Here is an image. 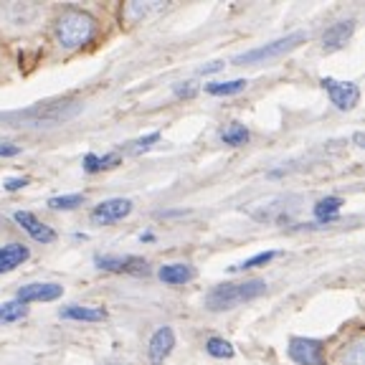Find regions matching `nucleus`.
<instances>
[{
  "label": "nucleus",
  "mask_w": 365,
  "mask_h": 365,
  "mask_svg": "<svg viewBox=\"0 0 365 365\" xmlns=\"http://www.w3.org/2000/svg\"><path fill=\"white\" fill-rule=\"evenodd\" d=\"M79 112H81V102L56 99V102H41L29 109H18V112H3L0 120L11 122L16 127H56L68 120H74Z\"/></svg>",
  "instance_id": "1"
},
{
  "label": "nucleus",
  "mask_w": 365,
  "mask_h": 365,
  "mask_svg": "<svg viewBox=\"0 0 365 365\" xmlns=\"http://www.w3.org/2000/svg\"><path fill=\"white\" fill-rule=\"evenodd\" d=\"M267 284L262 279H249V282H231V284H218L216 289L208 292L205 297V307L213 312H223V309H234L244 302H251L257 297L264 294Z\"/></svg>",
  "instance_id": "2"
},
{
  "label": "nucleus",
  "mask_w": 365,
  "mask_h": 365,
  "mask_svg": "<svg viewBox=\"0 0 365 365\" xmlns=\"http://www.w3.org/2000/svg\"><path fill=\"white\" fill-rule=\"evenodd\" d=\"M97 34L94 18L81 11H66L56 21V38L63 48H81Z\"/></svg>",
  "instance_id": "3"
},
{
  "label": "nucleus",
  "mask_w": 365,
  "mask_h": 365,
  "mask_svg": "<svg viewBox=\"0 0 365 365\" xmlns=\"http://www.w3.org/2000/svg\"><path fill=\"white\" fill-rule=\"evenodd\" d=\"M307 41V34H289L284 38H277L272 43H264L259 48H251V51L241 53V56L234 58V63L244 66V63H262V61H269V58H279L284 53H289L292 48H297L299 43Z\"/></svg>",
  "instance_id": "4"
},
{
  "label": "nucleus",
  "mask_w": 365,
  "mask_h": 365,
  "mask_svg": "<svg viewBox=\"0 0 365 365\" xmlns=\"http://www.w3.org/2000/svg\"><path fill=\"white\" fill-rule=\"evenodd\" d=\"M289 358L297 365H322L325 363V348L322 342L312 340V337H292L289 348H287Z\"/></svg>",
  "instance_id": "5"
},
{
  "label": "nucleus",
  "mask_w": 365,
  "mask_h": 365,
  "mask_svg": "<svg viewBox=\"0 0 365 365\" xmlns=\"http://www.w3.org/2000/svg\"><path fill=\"white\" fill-rule=\"evenodd\" d=\"M322 89L330 94L332 104H335L337 109H355L360 102V89L358 84H353V81H337V79H330V76H322Z\"/></svg>",
  "instance_id": "6"
},
{
  "label": "nucleus",
  "mask_w": 365,
  "mask_h": 365,
  "mask_svg": "<svg viewBox=\"0 0 365 365\" xmlns=\"http://www.w3.org/2000/svg\"><path fill=\"white\" fill-rule=\"evenodd\" d=\"M132 213V200L130 198H109L102 200V203L91 211V221L94 223H114V221H122Z\"/></svg>",
  "instance_id": "7"
},
{
  "label": "nucleus",
  "mask_w": 365,
  "mask_h": 365,
  "mask_svg": "<svg viewBox=\"0 0 365 365\" xmlns=\"http://www.w3.org/2000/svg\"><path fill=\"white\" fill-rule=\"evenodd\" d=\"M94 262H97V267L104 269V272L135 274V277H140V274H150L148 262L140 259V257H97Z\"/></svg>",
  "instance_id": "8"
},
{
  "label": "nucleus",
  "mask_w": 365,
  "mask_h": 365,
  "mask_svg": "<svg viewBox=\"0 0 365 365\" xmlns=\"http://www.w3.org/2000/svg\"><path fill=\"white\" fill-rule=\"evenodd\" d=\"M63 294V287L61 284H51V282H41V284H26L18 289L16 299L23 304L29 302H53L58 297Z\"/></svg>",
  "instance_id": "9"
},
{
  "label": "nucleus",
  "mask_w": 365,
  "mask_h": 365,
  "mask_svg": "<svg viewBox=\"0 0 365 365\" xmlns=\"http://www.w3.org/2000/svg\"><path fill=\"white\" fill-rule=\"evenodd\" d=\"M353 34H355V21H353V18L332 23L330 29L322 34V48H325V51H337V48H342V46L353 38Z\"/></svg>",
  "instance_id": "10"
},
{
  "label": "nucleus",
  "mask_w": 365,
  "mask_h": 365,
  "mask_svg": "<svg viewBox=\"0 0 365 365\" xmlns=\"http://www.w3.org/2000/svg\"><path fill=\"white\" fill-rule=\"evenodd\" d=\"M173 348H175V332H173V327H160L153 335V340H150V360L155 365H163L168 355L173 353Z\"/></svg>",
  "instance_id": "11"
},
{
  "label": "nucleus",
  "mask_w": 365,
  "mask_h": 365,
  "mask_svg": "<svg viewBox=\"0 0 365 365\" xmlns=\"http://www.w3.org/2000/svg\"><path fill=\"white\" fill-rule=\"evenodd\" d=\"M16 223H21L23 231H26V234H29L34 241H41V244H51V241L56 239L53 228L46 226V223H41L38 218H36L34 213H29V211H18L16 213Z\"/></svg>",
  "instance_id": "12"
},
{
  "label": "nucleus",
  "mask_w": 365,
  "mask_h": 365,
  "mask_svg": "<svg viewBox=\"0 0 365 365\" xmlns=\"http://www.w3.org/2000/svg\"><path fill=\"white\" fill-rule=\"evenodd\" d=\"M29 257H31L29 246H23V244H6V246H0V274L13 272V269L21 267V264L26 262Z\"/></svg>",
  "instance_id": "13"
},
{
  "label": "nucleus",
  "mask_w": 365,
  "mask_h": 365,
  "mask_svg": "<svg viewBox=\"0 0 365 365\" xmlns=\"http://www.w3.org/2000/svg\"><path fill=\"white\" fill-rule=\"evenodd\" d=\"M61 319H79V322H102L107 317V309L102 307H79V304H68L63 307Z\"/></svg>",
  "instance_id": "14"
},
{
  "label": "nucleus",
  "mask_w": 365,
  "mask_h": 365,
  "mask_svg": "<svg viewBox=\"0 0 365 365\" xmlns=\"http://www.w3.org/2000/svg\"><path fill=\"white\" fill-rule=\"evenodd\" d=\"M158 277L165 282V284H185V282L193 279L195 272L188 264H165V267L158 272Z\"/></svg>",
  "instance_id": "15"
},
{
  "label": "nucleus",
  "mask_w": 365,
  "mask_h": 365,
  "mask_svg": "<svg viewBox=\"0 0 365 365\" xmlns=\"http://www.w3.org/2000/svg\"><path fill=\"white\" fill-rule=\"evenodd\" d=\"M342 208V200L335 198V195H330V198H322L317 205H314V218H317L319 223H330L337 218V213H340Z\"/></svg>",
  "instance_id": "16"
},
{
  "label": "nucleus",
  "mask_w": 365,
  "mask_h": 365,
  "mask_svg": "<svg viewBox=\"0 0 365 365\" xmlns=\"http://www.w3.org/2000/svg\"><path fill=\"white\" fill-rule=\"evenodd\" d=\"M246 84H249L246 79L211 81V84H205V91H208V94H213V97H231V94H239V91H244Z\"/></svg>",
  "instance_id": "17"
},
{
  "label": "nucleus",
  "mask_w": 365,
  "mask_h": 365,
  "mask_svg": "<svg viewBox=\"0 0 365 365\" xmlns=\"http://www.w3.org/2000/svg\"><path fill=\"white\" fill-rule=\"evenodd\" d=\"M221 140L226 145H231V148H241V145L249 143V130H246L244 125H239V122H231V125L221 132Z\"/></svg>",
  "instance_id": "18"
},
{
  "label": "nucleus",
  "mask_w": 365,
  "mask_h": 365,
  "mask_svg": "<svg viewBox=\"0 0 365 365\" xmlns=\"http://www.w3.org/2000/svg\"><path fill=\"white\" fill-rule=\"evenodd\" d=\"M117 163H120V158H117V155H102V158H99V155L89 153L84 158V170L91 175V173H99V170H107V168H114Z\"/></svg>",
  "instance_id": "19"
},
{
  "label": "nucleus",
  "mask_w": 365,
  "mask_h": 365,
  "mask_svg": "<svg viewBox=\"0 0 365 365\" xmlns=\"http://www.w3.org/2000/svg\"><path fill=\"white\" fill-rule=\"evenodd\" d=\"M29 314V307L23 302H6L0 304V322H21L23 317Z\"/></svg>",
  "instance_id": "20"
},
{
  "label": "nucleus",
  "mask_w": 365,
  "mask_h": 365,
  "mask_svg": "<svg viewBox=\"0 0 365 365\" xmlns=\"http://www.w3.org/2000/svg\"><path fill=\"white\" fill-rule=\"evenodd\" d=\"M205 353L213 355V358H234L231 342H226L223 337H211V340L205 342Z\"/></svg>",
  "instance_id": "21"
},
{
  "label": "nucleus",
  "mask_w": 365,
  "mask_h": 365,
  "mask_svg": "<svg viewBox=\"0 0 365 365\" xmlns=\"http://www.w3.org/2000/svg\"><path fill=\"white\" fill-rule=\"evenodd\" d=\"M84 203V195L81 193H71V195H56V198L48 200V208H53V211H71V208H76V205Z\"/></svg>",
  "instance_id": "22"
},
{
  "label": "nucleus",
  "mask_w": 365,
  "mask_h": 365,
  "mask_svg": "<svg viewBox=\"0 0 365 365\" xmlns=\"http://www.w3.org/2000/svg\"><path fill=\"white\" fill-rule=\"evenodd\" d=\"M279 254L277 251H262V254H257V257L246 259V262L236 264V267H231V272H244V269H257V267H264V264H269L272 259H277Z\"/></svg>",
  "instance_id": "23"
},
{
  "label": "nucleus",
  "mask_w": 365,
  "mask_h": 365,
  "mask_svg": "<svg viewBox=\"0 0 365 365\" xmlns=\"http://www.w3.org/2000/svg\"><path fill=\"white\" fill-rule=\"evenodd\" d=\"M160 140L158 132H150L148 137H143V140H135V143H130V153L132 155H140V153H148L150 148H153L155 143Z\"/></svg>",
  "instance_id": "24"
},
{
  "label": "nucleus",
  "mask_w": 365,
  "mask_h": 365,
  "mask_svg": "<svg viewBox=\"0 0 365 365\" xmlns=\"http://www.w3.org/2000/svg\"><path fill=\"white\" fill-rule=\"evenodd\" d=\"M342 360H345V365H363V342H353L348 350H345V355H342Z\"/></svg>",
  "instance_id": "25"
},
{
  "label": "nucleus",
  "mask_w": 365,
  "mask_h": 365,
  "mask_svg": "<svg viewBox=\"0 0 365 365\" xmlns=\"http://www.w3.org/2000/svg\"><path fill=\"white\" fill-rule=\"evenodd\" d=\"M158 8H160V3H153V6H140V3H130L127 13H130V16H135V18H140V16H148V13L158 11Z\"/></svg>",
  "instance_id": "26"
},
{
  "label": "nucleus",
  "mask_w": 365,
  "mask_h": 365,
  "mask_svg": "<svg viewBox=\"0 0 365 365\" xmlns=\"http://www.w3.org/2000/svg\"><path fill=\"white\" fill-rule=\"evenodd\" d=\"M23 185H29V178H8V180L3 182V188H6L8 193H13V190H21Z\"/></svg>",
  "instance_id": "27"
},
{
  "label": "nucleus",
  "mask_w": 365,
  "mask_h": 365,
  "mask_svg": "<svg viewBox=\"0 0 365 365\" xmlns=\"http://www.w3.org/2000/svg\"><path fill=\"white\" fill-rule=\"evenodd\" d=\"M21 153V145L13 143H0V158H16Z\"/></svg>",
  "instance_id": "28"
},
{
  "label": "nucleus",
  "mask_w": 365,
  "mask_h": 365,
  "mask_svg": "<svg viewBox=\"0 0 365 365\" xmlns=\"http://www.w3.org/2000/svg\"><path fill=\"white\" fill-rule=\"evenodd\" d=\"M175 94H178V97H185V99L193 97V94H195V84H193V81H185V84H178V86H175Z\"/></svg>",
  "instance_id": "29"
},
{
  "label": "nucleus",
  "mask_w": 365,
  "mask_h": 365,
  "mask_svg": "<svg viewBox=\"0 0 365 365\" xmlns=\"http://www.w3.org/2000/svg\"><path fill=\"white\" fill-rule=\"evenodd\" d=\"M218 68H223V63L221 61H213L211 66H203V68H200V74H211V71H218Z\"/></svg>",
  "instance_id": "30"
}]
</instances>
